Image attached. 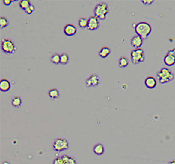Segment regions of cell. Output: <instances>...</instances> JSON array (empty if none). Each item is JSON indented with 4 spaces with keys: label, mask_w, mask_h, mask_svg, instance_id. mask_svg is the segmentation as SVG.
Here are the masks:
<instances>
[{
    "label": "cell",
    "mask_w": 175,
    "mask_h": 164,
    "mask_svg": "<svg viewBox=\"0 0 175 164\" xmlns=\"http://www.w3.org/2000/svg\"><path fill=\"white\" fill-rule=\"evenodd\" d=\"M134 27L136 34L140 36L143 39H147L152 30L151 26L149 22L146 21H140L138 22L136 25H134Z\"/></svg>",
    "instance_id": "cell-1"
},
{
    "label": "cell",
    "mask_w": 175,
    "mask_h": 164,
    "mask_svg": "<svg viewBox=\"0 0 175 164\" xmlns=\"http://www.w3.org/2000/svg\"><path fill=\"white\" fill-rule=\"evenodd\" d=\"M109 7L105 2H100L96 5L93 10L94 15L99 19L104 21L109 13Z\"/></svg>",
    "instance_id": "cell-2"
},
{
    "label": "cell",
    "mask_w": 175,
    "mask_h": 164,
    "mask_svg": "<svg viewBox=\"0 0 175 164\" xmlns=\"http://www.w3.org/2000/svg\"><path fill=\"white\" fill-rule=\"evenodd\" d=\"M1 49L7 55H13L16 51V47L12 39L3 38L1 39Z\"/></svg>",
    "instance_id": "cell-3"
},
{
    "label": "cell",
    "mask_w": 175,
    "mask_h": 164,
    "mask_svg": "<svg viewBox=\"0 0 175 164\" xmlns=\"http://www.w3.org/2000/svg\"><path fill=\"white\" fill-rule=\"evenodd\" d=\"M157 78L161 83H167L172 81L174 76L169 68L164 67L157 72Z\"/></svg>",
    "instance_id": "cell-4"
},
{
    "label": "cell",
    "mask_w": 175,
    "mask_h": 164,
    "mask_svg": "<svg viewBox=\"0 0 175 164\" xmlns=\"http://www.w3.org/2000/svg\"><path fill=\"white\" fill-rule=\"evenodd\" d=\"M69 148V141L65 138H56L53 142V149L55 152H61Z\"/></svg>",
    "instance_id": "cell-5"
},
{
    "label": "cell",
    "mask_w": 175,
    "mask_h": 164,
    "mask_svg": "<svg viewBox=\"0 0 175 164\" xmlns=\"http://www.w3.org/2000/svg\"><path fill=\"white\" fill-rule=\"evenodd\" d=\"M131 61L134 65H138L145 61V54L144 49L138 48L133 49L130 53Z\"/></svg>",
    "instance_id": "cell-6"
},
{
    "label": "cell",
    "mask_w": 175,
    "mask_h": 164,
    "mask_svg": "<svg viewBox=\"0 0 175 164\" xmlns=\"http://www.w3.org/2000/svg\"><path fill=\"white\" fill-rule=\"evenodd\" d=\"M100 26L99 19L95 15L91 16L88 19V29L91 31H95L98 29Z\"/></svg>",
    "instance_id": "cell-7"
},
{
    "label": "cell",
    "mask_w": 175,
    "mask_h": 164,
    "mask_svg": "<svg viewBox=\"0 0 175 164\" xmlns=\"http://www.w3.org/2000/svg\"><path fill=\"white\" fill-rule=\"evenodd\" d=\"M100 83L99 76L97 73H93L86 80V85L88 88H94L97 87Z\"/></svg>",
    "instance_id": "cell-8"
},
{
    "label": "cell",
    "mask_w": 175,
    "mask_h": 164,
    "mask_svg": "<svg viewBox=\"0 0 175 164\" xmlns=\"http://www.w3.org/2000/svg\"><path fill=\"white\" fill-rule=\"evenodd\" d=\"M63 32L66 36L70 37L76 34L77 28L74 24L69 23V24H67L65 26V27L63 28Z\"/></svg>",
    "instance_id": "cell-9"
},
{
    "label": "cell",
    "mask_w": 175,
    "mask_h": 164,
    "mask_svg": "<svg viewBox=\"0 0 175 164\" xmlns=\"http://www.w3.org/2000/svg\"><path fill=\"white\" fill-rule=\"evenodd\" d=\"M131 45L135 49L140 48L141 46L143 44V39L142 38L138 35H136L133 36L131 39Z\"/></svg>",
    "instance_id": "cell-10"
},
{
    "label": "cell",
    "mask_w": 175,
    "mask_h": 164,
    "mask_svg": "<svg viewBox=\"0 0 175 164\" xmlns=\"http://www.w3.org/2000/svg\"><path fill=\"white\" fill-rule=\"evenodd\" d=\"M144 83L148 89H153L157 85V80L153 76H148L145 79Z\"/></svg>",
    "instance_id": "cell-11"
},
{
    "label": "cell",
    "mask_w": 175,
    "mask_h": 164,
    "mask_svg": "<svg viewBox=\"0 0 175 164\" xmlns=\"http://www.w3.org/2000/svg\"><path fill=\"white\" fill-rule=\"evenodd\" d=\"M11 88V82L8 79H2L0 81V90L2 92H7Z\"/></svg>",
    "instance_id": "cell-12"
},
{
    "label": "cell",
    "mask_w": 175,
    "mask_h": 164,
    "mask_svg": "<svg viewBox=\"0 0 175 164\" xmlns=\"http://www.w3.org/2000/svg\"><path fill=\"white\" fill-rule=\"evenodd\" d=\"M93 151L97 156H102L105 152V147L102 143H97L93 146Z\"/></svg>",
    "instance_id": "cell-13"
},
{
    "label": "cell",
    "mask_w": 175,
    "mask_h": 164,
    "mask_svg": "<svg viewBox=\"0 0 175 164\" xmlns=\"http://www.w3.org/2000/svg\"><path fill=\"white\" fill-rule=\"evenodd\" d=\"M111 49L109 47L105 46V47H103L101 49V50L99 51L98 55L100 57L105 59V58H107V56L111 54Z\"/></svg>",
    "instance_id": "cell-14"
},
{
    "label": "cell",
    "mask_w": 175,
    "mask_h": 164,
    "mask_svg": "<svg viewBox=\"0 0 175 164\" xmlns=\"http://www.w3.org/2000/svg\"><path fill=\"white\" fill-rule=\"evenodd\" d=\"M164 62L168 66H172L175 64V57L171 55L167 54L164 58Z\"/></svg>",
    "instance_id": "cell-15"
},
{
    "label": "cell",
    "mask_w": 175,
    "mask_h": 164,
    "mask_svg": "<svg viewBox=\"0 0 175 164\" xmlns=\"http://www.w3.org/2000/svg\"><path fill=\"white\" fill-rule=\"evenodd\" d=\"M22 99L19 96H13L11 99V105L15 108H19L22 105Z\"/></svg>",
    "instance_id": "cell-16"
},
{
    "label": "cell",
    "mask_w": 175,
    "mask_h": 164,
    "mask_svg": "<svg viewBox=\"0 0 175 164\" xmlns=\"http://www.w3.org/2000/svg\"><path fill=\"white\" fill-rule=\"evenodd\" d=\"M48 95L50 98L54 100V99H58L59 98L60 94H59V91L58 89H50L48 91Z\"/></svg>",
    "instance_id": "cell-17"
},
{
    "label": "cell",
    "mask_w": 175,
    "mask_h": 164,
    "mask_svg": "<svg viewBox=\"0 0 175 164\" xmlns=\"http://www.w3.org/2000/svg\"><path fill=\"white\" fill-rule=\"evenodd\" d=\"M129 64V60L125 56H121V57L119 60V66L121 68H126V66H128Z\"/></svg>",
    "instance_id": "cell-18"
},
{
    "label": "cell",
    "mask_w": 175,
    "mask_h": 164,
    "mask_svg": "<svg viewBox=\"0 0 175 164\" xmlns=\"http://www.w3.org/2000/svg\"><path fill=\"white\" fill-rule=\"evenodd\" d=\"M64 163L65 164H76V161L75 159L73 158L71 156H67V155H64L63 156H61Z\"/></svg>",
    "instance_id": "cell-19"
},
{
    "label": "cell",
    "mask_w": 175,
    "mask_h": 164,
    "mask_svg": "<svg viewBox=\"0 0 175 164\" xmlns=\"http://www.w3.org/2000/svg\"><path fill=\"white\" fill-rule=\"evenodd\" d=\"M30 5H31V3L29 0H21V1H19L20 8L22 9L23 11H25Z\"/></svg>",
    "instance_id": "cell-20"
},
{
    "label": "cell",
    "mask_w": 175,
    "mask_h": 164,
    "mask_svg": "<svg viewBox=\"0 0 175 164\" xmlns=\"http://www.w3.org/2000/svg\"><path fill=\"white\" fill-rule=\"evenodd\" d=\"M51 62L54 65H59L61 64V55H59L58 53H55L51 56Z\"/></svg>",
    "instance_id": "cell-21"
},
{
    "label": "cell",
    "mask_w": 175,
    "mask_h": 164,
    "mask_svg": "<svg viewBox=\"0 0 175 164\" xmlns=\"http://www.w3.org/2000/svg\"><path fill=\"white\" fill-rule=\"evenodd\" d=\"M88 19L85 17H80L79 19V26L82 29L88 27Z\"/></svg>",
    "instance_id": "cell-22"
},
{
    "label": "cell",
    "mask_w": 175,
    "mask_h": 164,
    "mask_svg": "<svg viewBox=\"0 0 175 164\" xmlns=\"http://www.w3.org/2000/svg\"><path fill=\"white\" fill-rule=\"evenodd\" d=\"M69 61V56L66 53H63L61 55V64L62 65H66Z\"/></svg>",
    "instance_id": "cell-23"
},
{
    "label": "cell",
    "mask_w": 175,
    "mask_h": 164,
    "mask_svg": "<svg viewBox=\"0 0 175 164\" xmlns=\"http://www.w3.org/2000/svg\"><path fill=\"white\" fill-rule=\"evenodd\" d=\"M9 25V21L7 19L5 16H1L0 18V27H1V29L5 28L6 27H7Z\"/></svg>",
    "instance_id": "cell-24"
},
{
    "label": "cell",
    "mask_w": 175,
    "mask_h": 164,
    "mask_svg": "<svg viewBox=\"0 0 175 164\" xmlns=\"http://www.w3.org/2000/svg\"><path fill=\"white\" fill-rule=\"evenodd\" d=\"M34 10H35V7L34 5L31 4L26 9L25 11H24L25 12V13H26V14H28V15H31L33 13V12L34 11Z\"/></svg>",
    "instance_id": "cell-25"
},
{
    "label": "cell",
    "mask_w": 175,
    "mask_h": 164,
    "mask_svg": "<svg viewBox=\"0 0 175 164\" xmlns=\"http://www.w3.org/2000/svg\"><path fill=\"white\" fill-rule=\"evenodd\" d=\"M53 164H64L62 157H58V158H56L54 160V161H53Z\"/></svg>",
    "instance_id": "cell-26"
},
{
    "label": "cell",
    "mask_w": 175,
    "mask_h": 164,
    "mask_svg": "<svg viewBox=\"0 0 175 164\" xmlns=\"http://www.w3.org/2000/svg\"><path fill=\"white\" fill-rule=\"evenodd\" d=\"M153 0H143L142 1V3H144V5H150L151 4H152L153 3Z\"/></svg>",
    "instance_id": "cell-27"
},
{
    "label": "cell",
    "mask_w": 175,
    "mask_h": 164,
    "mask_svg": "<svg viewBox=\"0 0 175 164\" xmlns=\"http://www.w3.org/2000/svg\"><path fill=\"white\" fill-rule=\"evenodd\" d=\"M3 2L5 5L9 6L13 2V1H11V0H3Z\"/></svg>",
    "instance_id": "cell-28"
},
{
    "label": "cell",
    "mask_w": 175,
    "mask_h": 164,
    "mask_svg": "<svg viewBox=\"0 0 175 164\" xmlns=\"http://www.w3.org/2000/svg\"><path fill=\"white\" fill-rule=\"evenodd\" d=\"M167 54H169V55H172V56H174V57H175V47H174V48H173V49H172L169 50V51H168Z\"/></svg>",
    "instance_id": "cell-29"
},
{
    "label": "cell",
    "mask_w": 175,
    "mask_h": 164,
    "mask_svg": "<svg viewBox=\"0 0 175 164\" xmlns=\"http://www.w3.org/2000/svg\"><path fill=\"white\" fill-rule=\"evenodd\" d=\"M168 164H175V160H172V161L168 163Z\"/></svg>",
    "instance_id": "cell-30"
},
{
    "label": "cell",
    "mask_w": 175,
    "mask_h": 164,
    "mask_svg": "<svg viewBox=\"0 0 175 164\" xmlns=\"http://www.w3.org/2000/svg\"><path fill=\"white\" fill-rule=\"evenodd\" d=\"M3 164H10L8 162H4L3 163Z\"/></svg>",
    "instance_id": "cell-31"
}]
</instances>
